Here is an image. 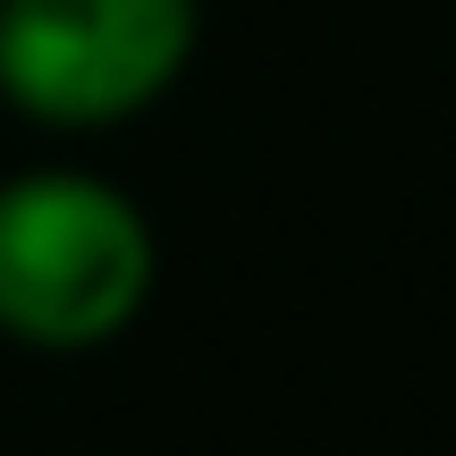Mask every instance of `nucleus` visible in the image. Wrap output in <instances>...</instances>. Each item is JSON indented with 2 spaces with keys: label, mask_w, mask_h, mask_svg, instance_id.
Instances as JSON below:
<instances>
[{
  "label": "nucleus",
  "mask_w": 456,
  "mask_h": 456,
  "mask_svg": "<svg viewBox=\"0 0 456 456\" xmlns=\"http://www.w3.org/2000/svg\"><path fill=\"white\" fill-rule=\"evenodd\" d=\"M152 296V220L85 169L0 186V330L17 346H102Z\"/></svg>",
  "instance_id": "obj_1"
},
{
  "label": "nucleus",
  "mask_w": 456,
  "mask_h": 456,
  "mask_svg": "<svg viewBox=\"0 0 456 456\" xmlns=\"http://www.w3.org/2000/svg\"><path fill=\"white\" fill-rule=\"evenodd\" d=\"M203 0H0V94L34 127H118L186 77Z\"/></svg>",
  "instance_id": "obj_2"
}]
</instances>
